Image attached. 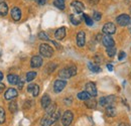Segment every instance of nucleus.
Returning a JSON list of instances; mask_svg holds the SVG:
<instances>
[{
  "mask_svg": "<svg viewBox=\"0 0 131 126\" xmlns=\"http://www.w3.org/2000/svg\"><path fill=\"white\" fill-rule=\"evenodd\" d=\"M71 5H72V7H73V9L76 11V13H81L83 12V10H84V4H83L82 2H80V1H78V0H76V1H73L72 3H71Z\"/></svg>",
  "mask_w": 131,
  "mask_h": 126,
  "instance_id": "nucleus-10",
  "label": "nucleus"
},
{
  "mask_svg": "<svg viewBox=\"0 0 131 126\" xmlns=\"http://www.w3.org/2000/svg\"><path fill=\"white\" fill-rule=\"evenodd\" d=\"M46 110H47V115L51 116V115L56 112V104H54V103H53V104L50 103V105H49L48 108H46Z\"/></svg>",
  "mask_w": 131,
  "mask_h": 126,
  "instance_id": "nucleus-25",
  "label": "nucleus"
},
{
  "mask_svg": "<svg viewBox=\"0 0 131 126\" xmlns=\"http://www.w3.org/2000/svg\"><path fill=\"white\" fill-rule=\"evenodd\" d=\"M38 37H39L40 39H43V40H49V36L46 34V32H41L38 33Z\"/></svg>",
  "mask_w": 131,
  "mask_h": 126,
  "instance_id": "nucleus-33",
  "label": "nucleus"
},
{
  "mask_svg": "<svg viewBox=\"0 0 131 126\" xmlns=\"http://www.w3.org/2000/svg\"><path fill=\"white\" fill-rule=\"evenodd\" d=\"M86 44V35H85V32H79L77 34V45L79 47H84Z\"/></svg>",
  "mask_w": 131,
  "mask_h": 126,
  "instance_id": "nucleus-12",
  "label": "nucleus"
},
{
  "mask_svg": "<svg viewBox=\"0 0 131 126\" xmlns=\"http://www.w3.org/2000/svg\"><path fill=\"white\" fill-rule=\"evenodd\" d=\"M60 116H61V112H60V111L54 112V113L51 115V119H52V121H53V122H56V121L60 118Z\"/></svg>",
  "mask_w": 131,
  "mask_h": 126,
  "instance_id": "nucleus-32",
  "label": "nucleus"
},
{
  "mask_svg": "<svg viewBox=\"0 0 131 126\" xmlns=\"http://www.w3.org/2000/svg\"><path fill=\"white\" fill-rule=\"evenodd\" d=\"M102 44L105 46L106 47H114V39L111 37V35H104L102 37Z\"/></svg>",
  "mask_w": 131,
  "mask_h": 126,
  "instance_id": "nucleus-9",
  "label": "nucleus"
},
{
  "mask_svg": "<svg viewBox=\"0 0 131 126\" xmlns=\"http://www.w3.org/2000/svg\"><path fill=\"white\" fill-rule=\"evenodd\" d=\"M39 52H40V55L42 57L50 58L53 55V49L50 46L47 45V44H41L39 46Z\"/></svg>",
  "mask_w": 131,
  "mask_h": 126,
  "instance_id": "nucleus-2",
  "label": "nucleus"
},
{
  "mask_svg": "<svg viewBox=\"0 0 131 126\" xmlns=\"http://www.w3.org/2000/svg\"><path fill=\"white\" fill-rule=\"evenodd\" d=\"M11 17L15 21H18L21 18V11H20V9L18 7H13L11 9Z\"/></svg>",
  "mask_w": 131,
  "mask_h": 126,
  "instance_id": "nucleus-14",
  "label": "nucleus"
},
{
  "mask_svg": "<svg viewBox=\"0 0 131 126\" xmlns=\"http://www.w3.org/2000/svg\"><path fill=\"white\" fill-rule=\"evenodd\" d=\"M57 1H59V2H61V3H65V0H57Z\"/></svg>",
  "mask_w": 131,
  "mask_h": 126,
  "instance_id": "nucleus-45",
  "label": "nucleus"
},
{
  "mask_svg": "<svg viewBox=\"0 0 131 126\" xmlns=\"http://www.w3.org/2000/svg\"><path fill=\"white\" fill-rule=\"evenodd\" d=\"M4 89H5V85L2 84V83H0V93H2Z\"/></svg>",
  "mask_w": 131,
  "mask_h": 126,
  "instance_id": "nucleus-39",
  "label": "nucleus"
},
{
  "mask_svg": "<svg viewBox=\"0 0 131 126\" xmlns=\"http://www.w3.org/2000/svg\"><path fill=\"white\" fill-rule=\"evenodd\" d=\"M85 103H86V106H87L88 108H90V109H94V108H96V105H97L96 100H95V99H91V98L88 99V100H86Z\"/></svg>",
  "mask_w": 131,
  "mask_h": 126,
  "instance_id": "nucleus-19",
  "label": "nucleus"
},
{
  "mask_svg": "<svg viewBox=\"0 0 131 126\" xmlns=\"http://www.w3.org/2000/svg\"><path fill=\"white\" fill-rule=\"evenodd\" d=\"M115 101V96L111 95V96H106V97H102L99 101L100 105L103 106V107H107V106H110L114 103Z\"/></svg>",
  "mask_w": 131,
  "mask_h": 126,
  "instance_id": "nucleus-4",
  "label": "nucleus"
},
{
  "mask_svg": "<svg viewBox=\"0 0 131 126\" xmlns=\"http://www.w3.org/2000/svg\"><path fill=\"white\" fill-rule=\"evenodd\" d=\"M7 80H8V82L11 85H16V84H18V82H19V78L17 77L16 75H8Z\"/></svg>",
  "mask_w": 131,
  "mask_h": 126,
  "instance_id": "nucleus-22",
  "label": "nucleus"
},
{
  "mask_svg": "<svg viewBox=\"0 0 131 126\" xmlns=\"http://www.w3.org/2000/svg\"><path fill=\"white\" fill-rule=\"evenodd\" d=\"M4 97H5L6 100H12V99H14V98L17 97V91L15 89H13V88H10V89H8L6 91Z\"/></svg>",
  "mask_w": 131,
  "mask_h": 126,
  "instance_id": "nucleus-13",
  "label": "nucleus"
},
{
  "mask_svg": "<svg viewBox=\"0 0 131 126\" xmlns=\"http://www.w3.org/2000/svg\"><path fill=\"white\" fill-rule=\"evenodd\" d=\"M32 95L34 97H36L37 95L39 94V87L37 86V85H34V87H33V90H32Z\"/></svg>",
  "mask_w": 131,
  "mask_h": 126,
  "instance_id": "nucleus-34",
  "label": "nucleus"
},
{
  "mask_svg": "<svg viewBox=\"0 0 131 126\" xmlns=\"http://www.w3.org/2000/svg\"><path fill=\"white\" fill-rule=\"evenodd\" d=\"M73 119H74L73 112L68 110L63 114V117H62V123H63V125L64 126H70L71 125V123L73 122Z\"/></svg>",
  "mask_w": 131,
  "mask_h": 126,
  "instance_id": "nucleus-3",
  "label": "nucleus"
},
{
  "mask_svg": "<svg viewBox=\"0 0 131 126\" xmlns=\"http://www.w3.org/2000/svg\"><path fill=\"white\" fill-rule=\"evenodd\" d=\"M70 20L74 25H79L81 23V18L79 16L75 15V14H71L70 15Z\"/></svg>",
  "mask_w": 131,
  "mask_h": 126,
  "instance_id": "nucleus-21",
  "label": "nucleus"
},
{
  "mask_svg": "<svg viewBox=\"0 0 131 126\" xmlns=\"http://www.w3.org/2000/svg\"><path fill=\"white\" fill-rule=\"evenodd\" d=\"M8 12V7H7V4L5 2H1L0 3V15L5 16Z\"/></svg>",
  "mask_w": 131,
  "mask_h": 126,
  "instance_id": "nucleus-20",
  "label": "nucleus"
},
{
  "mask_svg": "<svg viewBox=\"0 0 131 126\" xmlns=\"http://www.w3.org/2000/svg\"><path fill=\"white\" fill-rule=\"evenodd\" d=\"M106 52L109 57H114L115 54H116V48L114 47H107L106 49Z\"/></svg>",
  "mask_w": 131,
  "mask_h": 126,
  "instance_id": "nucleus-26",
  "label": "nucleus"
},
{
  "mask_svg": "<svg viewBox=\"0 0 131 126\" xmlns=\"http://www.w3.org/2000/svg\"><path fill=\"white\" fill-rule=\"evenodd\" d=\"M118 126H129V125H128L127 123H120Z\"/></svg>",
  "mask_w": 131,
  "mask_h": 126,
  "instance_id": "nucleus-43",
  "label": "nucleus"
},
{
  "mask_svg": "<svg viewBox=\"0 0 131 126\" xmlns=\"http://www.w3.org/2000/svg\"><path fill=\"white\" fill-rule=\"evenodd\" d=\"M66 85H67V82L64 80H57L53 84V89H54V92L57 93H60L62 92L64 89H65Z\"/></svg>",
  "mask_w": 131,
  "mask_h": 126,
  "instance_id": "nucleus-7",
  "label": "nucleus"
},
{
  "mask_svg": "<svg viewBox=\"0 0 131 126\" xmlns=\"http://www.w3.org/2000/svg\"><path fill=\"white\" fill-rule=\"evenodd\" d=\"M35 77H36V73L35 72H28L27 75H26V81L27 82H31Z\"/></svg>",
  "mask_w": 131,
  "mask_h": 126,
  "instance_id": "nucleus-27",
  "label": "nucleus"
},
{
  "mask_svg": "<svg viewBox=\"0 0 131 126\" xmlns=\"http://www.w3.org/2000/svg\"><path fill=\"white\" fill-rule=\"evenodd\" d=\"M116 21L120 26H126L130 23V16L128 14H120L116 18Z\"/></svg>",
  "mask_w": 131,
  "mask_h": 126,
  "instance_id": "nucleus-5",
  "label": "nucleus"
},
{
  "mask_svg": "<svg viewBox=\"0 0 131 126\" xmlns=\"http://www.w3.org/2000/svg\"><path fill=\"white\" fill-rule=\"evenodd\" d=\"M129 32L131 33V20H130V23H129Z\"/></svg>",
  "mask_w": 131,
  "mask_h": 126,
  "instance_id": "nucleus-46",
  "label": "nucleus"
},
{
  "mask_svg": "<svg viewBox=\"0 0 131 126\" xmlns=\"http://www.w3.org/2000/svg\"><path fill=\"white\" fill-rule=\"evenodd\" d=\"M116 113H117V111L115 109V107H113L112 105L107 106V108H106V114H107V116L114 117V116H116Z\"/></svg>",
  "mask_w": 131,
  "mask_h": 126,
  "instance_id": "nucleus-18",
  "label": "nucleus"
},
{
  "mask_svg": "<svg viewBox=\"0 0 131 126\" xmlns=\"http://www.w3.org/2000/svg\"><path fill=\"white\" fill-rule=\"evenodd\" d=\"M53 5H54L57 8L61 9V10H64V9H65V3H61V2H59V1H57V0L53 1Z\"/></svg>",
  "mask_w": 131,
  "mask_h": 126,
  "instance_id": "nucleus-31",
  "label": "nucleus"
},
{
  "mask_svg": "<svg viewBox=\"0 0 131 126\" xmlns=\"http://www.w3.org/2000/svg\"><path fill=\"white\" fill-rule=\"evenodd\" d=\"M52 123H53V121L51 119V116H49V115H47L46 117H43L40 122L41 126H50Z\"/></svg>",
  "mask_w": 131,
  "mask_h": 126,
  "instance_id": "nucleus-17",
  "label": "nucleus"
},
{
  "mask_svg": "<svg viewBox=\"0 0 131 126\" xmlns=\"http://www.w3.org/2000/svg\"><path fill=\"white\" fill-rule=\"evenodd\" d=\"M76 74H77V68H76L75 66H70L69 68L63 69V70L60 72L59 76H60L61 78H64V79H69V78L75 76Z\"/></svg>",
  "mask_w": 131,
  "mask_h": 126,
  "instance_id": "nucleus-1",
  "label": "nucleus"
},
{
  "mask_svg": "<svg viewBox=\"0 0 131 126\" xmlns=\"http://www.w3.org/2000/svg\"><path fill=\"white\" fill-rule=\"evenodd\" d=\"M88 67H89V69H90L93 73H100V72H101V68L99 67L98 65H94V64H92V63H89L88 64Z\"/></svg>",
  "mask_w": 131,
  "mask_h": 126,
  "instance_id": "nucleus-24",
  "label": "nucleus"
},
{
  "mask_svg": "<svg viewBox=\"0 0 131 126\" xmlns=\"http://www.w3.org/2000/svg\"><path fill=\"white\" fill-rule=\"evenodd\" d=\"M103 32L105 34H108V35L114 34L115 32H116V26H115V24L112 23V22L105 23V25L103 26Z\"/></svg>",
  "mask_w": 131,
  "mask_h": 126,
  "instance_id": "nucleus-6",
  "label": "nucleus"
},
{
  "mask_svg": "<svg viewBox=\"0 0 131 126\" xmlns=\"http://www.w3.org/2000/svg\"><path fill=\"white\" fill-rule=\"evenodd\" d=\"M86 91L90 94V96L92 97H95L97 95V88H96V85L92 82H89L86 84Z\"/></svg>",
  "mask_w": 131,
  "mask_h": 126,
  "instance_id": "nucleus-8",
  "label": "nucleus"
},
{
  "mask_svg": "<svg viewBox=\"0 0 131 126\" xmlns=\"http://www.w3.org/2000/svg\"><path fill=\"white\" fill-rule=\"evenodd\" d=\"M41 106H42V108H48L49 105H50V103H51V101H50V98H49V95H43L42 96V98H41Z\"/></svg>",
  "mask_w": 131,
  "mask_h": 126,
  "instance_id": "nucleus-16",
  "label": "nucleus"
},
{
  "mask_svg": "<svg viewBox=\"0 0 131 126\" xmlns=\"http://www.w3.org/2000/svg\"><path fill=\"white\" fill-rule=\"evenodd\" d=\"M88 2H89L91 5H96L99 2V0H88Z\"/></svg>",
  "mask_w": 131,
  "mask_h": 126,
  "instance_id": "nucleus-37",
  "label": "nucleus"
},
{
  "mask_svg": "<svg viewBox=\"0 0 131 126\" xmlns=\"http://www.w3.org/2000/svg\"><path fill=\"white\" fill-rule=\"evenodd\" d=\"M90 94L87 92V91H83V92H80L79 94H78V99H80V100H82V101H86V100H88V99H90Z\"/></svg>",
  "mask_w": 131,
  "mask_h": 126,
  "instance_id": "nucleus-23",
  "label": "nucleus"
},
{
  "mask_svg": "<svg viewBox=\"0 0 131 126\" xmlns=\"http://www.w3.org/2000/svg\"><path fill=\"white\" fill-rule=\"evenodd\" d=\"M17 85H18V87H19V89H21V88L23 87V82H20V81H19Z\"/></svg>",
  "mask_w": 131,
  "mask_h": 126,
  "instance_id": "nucleus-41",
  "label": "nucleus"
},
{
  "mask_svg": "<svg viewBox=\"0 0 131 126\" xmlns=\"http://www.w3.org/2000/svg\"><path fill=\"white\" fill-rule=\"evenodd\" d=\"M37 2H38L40 5H42V4H45V3H46V0H37Z\"/></svg>",
  "mask_w": 131,
  "mask_h": 126,
  "instance_id": "nucleus-42",
  "label": "nucleus"
},
{
  "mask_svg": "<svg viewBox=\"0 0 131 126\" xmlns=\"http://www.w3.org/2000/svg\"><path fill=\"white\" fill-rule=\"evenodd\" d=\"M107 69H108L109 71H113V66H112L111 64H108V65H107Z\"/></svg>",
  "mask_w": 131,
  "mask_h": 126,
  "instance_id": "nucleus-40",
  "label": "nucleus"
},
{
  "mask_svg": "<svg viewBox=\"0 0 131 126\" xmlns=\"http://www.w3.org/2000/svg\"><path fill=\"white\" fill-rule=\"evenodd\" d=\"M9 110L11 113H15L17 111V104L16 102H11L10 104H9Z\"/></svg>",
  "mask_w": 131,
  "mask_h": 126,
  "instance_id": "nucleus-30",
  "label": "nucleus"
},
{
  "mask_svg": "<svg viewBox=\"0 0 131 126\" xmlns=\"http://www.w3.org/2000/svg\"><path fill=\"white\" fill-rule=\"evenodd\" d=\"M83 17H84V19H85L87 25H89V26L93 25V20H92V18H91L90 16L87 15V14H83Z\"/></svg>",
  "mask_w": 131,
  "mask_h": 126,
  "instance_id": "nucleus-28",
  "label": "nucleus"
},
{
  "mask_svg": "<svg viewBox=\"0 0 131 126\" xmlns=\"http://www.w3.org/2000/svg\"><path fill=\"white\" fill-rule=\"evenodd\" d=\"M30 65L32 68H39L42 65V59L39 56H33L30 61Z\"/></svg>",
  "mask_w": 131,
  "mask_h": 126,
  "instance_id": "nucleus-11",
  "label": "nucleus"
},
{
  "mask_svg": "<svg viewBox=\"0 0 131 126\" xmlns=\"http://www.w3.org/2000/svg\"><path fill=\"white\" fill-rule=\"evenodd\" d=\"M101 17H102V14H101L100 12H97V11H95V12H94V14H93V18H94V20L99 21V20L101 19Z\"/></svg>",
  "mask_w": 131,
  "mask_h": 126,
  "instance_id": "nucleus-35",
  "label": "nucleus"
},
{
  "mask_svg": "<svg viewBox=\"0 0 131 126\" xmlns=\"http://www.w3.org/2000/svg\"><path fill=\"white\" fill-rule=\"evenodd\" d=\"M33 87H34V85H33V84H31V85H29V86L27 87V91H28V92H32Z\"/></svg>",
  "mask_w": 131,
  "mask_h": 126,
  "instance_id": "nucleus-38",
  "label": "nucleus"
},
{
  "mask_svg": "<svg viewBox=\"0 0 131 126\" xmlns=\"http://www.w3.org/2000/svg\"><path fill=\"white\" fill-rule=\"evenodd\" d=\"M54 35H56V38H57V39L62 40L66 36V28L65 27H60V28L56 32Z\"/></svg>",
  "mask_w": 131,
  "mask_h": 126,
  "instance_id": "nucleus-15",
  "label": "nucleus"
},
{
  "mask_svg": "<svg viewBox=\"0 0 131 126\" xmlns=\"http://www.w3.org/2000/svg\"><path fill=\"white\" fill-rule=\"evenodd\" d=\"M125 57H126V54H125L124 51H121V52L119 54V56H118V59H119V60H123Z\"/></svg>",
  "mask_w": 131,
  "mask_h": 126,
  "instance_id": "nucleus-36",
  "label": "nucleus"
},
{
  "mask_svg": "<svg viewBox=\"0 0 131 126\" xmlns=\"http://www.w3.org/2000/svg\"><path fill=\"white\" fill-rule=\"evenodd\" d=\"M5 122V111L2 107H0V124Z\"/></svg>",
  "mask_w": 131,
  "mask_h": 126,
  "instance_id": "nucleus-29",
  "label": "nucleus"
},
{
  "mask_svg": "<svg viewBox=\"0 0 131 126\" xmlns=\"http://www.w3.org/2000/svg\"><path fill=\"white\" fill-rule=\"evenodd\" d=\"M3 80V74L0 72V81H2Z\"/></svg>",
  "mask_w": 131,
  "mask_h": 126,
  "instance_id": "nucleus-44",
  "label": "nucleus"
}]
</instances>
